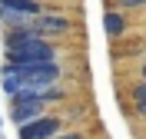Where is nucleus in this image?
I'll use <instances>...</instances> for the list:
<instances>
[{"instance_id":"7ed1b4c3","label":"nucleus","mask_w":146,"mask_h":139,"mask_svg":"<svg viewBox=\"0 0 146 139\" xmlns=\"http://www.w3.org/2000/svg\"><path fill=\"white\" fill-rule=\"evenodd\" d=\"M43 106L46 103H40V99H27V96H17L13 99V123H17L20 129L23 126H30V123H36V119H43Z\"/></svg>"},{"instance_id":"39448f33","label":"nucleus","mask_w":146,"mask_h":139,"mask_svg":"<svg viewBox=\"0 0 146 139\" xmlns=\"http://www.w3.org/2000/svg\"><path fill=\"white\" fill-rule=\"evenodd\" d=\"M70 30V20L66 17H53V13H43V17L33 20V33L36 37H60Z\"/></svg>"},{"instance_id":"9d476101","label":"nucleus","mask_w":146,"mask_h":139,"mask_svg":"<svg viewBox=\"0 0 146 139\" xmlns=\"http://www.w3.org/2000/svg\"><path fill=\"white\" fill-rule=\"evenodd\" d=\"M56 139H83L80 132H63V136H56Z\"/></svg>"},{"instance_id":"0eeeda50","label":"nucleus","mask_w":146,"mask_h":139,"mask_svg":"<svg viewBox=\"0 0 146 139\" xmlns=\"http://www.w3.org/2000/svg\"><path fill=\"white\" fill-rule=\"evenodd\" d=\"M103 27H106L110 37H119V33L126 30V20L119 17V13H106V17H103Z\"/></svg>"},{"instance_id":"f257e3e1","label":"nucleus","mask_w":146,"mask_h":139,"mask_svg":"<svg viewBox=\"0 0 146 139\" xmlns=\"http://www.w3.org/2000/svg\"><path fill=\"white\" fill-rule=\"evenodd\" d=\"M7 66H56V50L43 37H36L33 27H17L7 37Z\"/></svg>"},{"instance_id":"f03ea898","label":"nucleus","mask_w":146,"mask_h":139,"mask_svg":"<svg viewBox=\"0 0 146 139\" xmlns=\"http://www.w3.org/2000/svg\"><path fill=\"white\" fill-rule=\"evenodd\" d=\"M0 13L7 23H23V20L43 17V7L40 0H0Z\"/></svg>"},{"instance_id":"20e7f679","label":"nucleus","mask_w":146,"mask_h":139,"mask_svg":"<svg viewBox=\"0 0 146 139\" xmlns=\"http://www.w3.org/2000/svg\"><path fill=\"white\" fill-rule=\"evenodd\" d=\"M56 136H60V119H53V116H43L20 129V139H56Z\"/></svg>"},{"instance_id":"1a4fd4ad","label":"nucleus","mask_w":146,"mask_h":139,"mask_svg":"<svg viewBox=\"0 0 146 139\" xmlns=\"http://www.w3.org/2000/svg\"><path fill=\"white\" fill-rule=\"evenodd\" d=\"M119 3H123V7H143L146 0H119Z\"/></svg>"},{"instance_id":"6e6552de","label":"nucleus","mask_w":146,"mask_h":139,"mask_svg":"<svg viewBox=\"0 0 146 139\" xmlns=\"http://www.w3.org/2000/svg\"><path fill=\"white\" fill-rule=\"evenodd\" d=\"M133 103H136V109L146 116V83H136V86H133Z\"/></svg>"},{"instance_id":"423d86ee","label":"nucleus","mask_w":146,"mask_h":139,"mask_svg":"<svg viewBox=\"0 0 146 139\" xmlns=\"http://www.w3.org/2000/svg\"><path fill=\"white\" fill-rule=\"evenodd\" d=\"M0 90L7 93V96H13V99H17L20 93H23V80H20V76L7 66V70H3V76H0Z\"/></svg>"}]
</instances>
